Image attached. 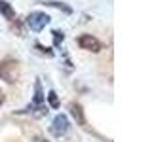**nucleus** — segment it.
Wrapping results in <instances>:
<instances>
[{"label":"nucleus","mask_w":152,"mask_h":142,"mask_svg":"<svg viewBox=\"0 0 152 142\" xmlns=\"http://www.w3.org/2000/svg\"><path fill=\"white\" fill-rule=\"evenodd\" d=\"M50 19L51 17L48 15V13H44V12H32V13H28L25 23L32 32H40L46 25H50Z\"/></svg>","instance_id":"7ed1b4c3"},{"label":"nucleus","mask_w":152,"mask_h":142,"mask_svg":"<svg viewBox=\"0 0 152 142\" xmlns=\"http://www.w3.org/2000/svg\"><path fill=\"white\" fill-rule=\"evenodd\" d=\"M17 116H32V117H44L48 114V106H46V95L44 89H42V82L36 80L34 82V99L28 106L21 108V110H15Z\"/></svg>","instance_id":"f257e3e1"},{"label":"nucleus","mask_w":152,"mask_h":142,"mask_svg":"<svg viewBox=\"0 0 152 142\" xmlns=\"http://www.w3.org/2000/svg\"><path fill=\"white\" fill-rule=\"evenodd\" d=\"M46 6H50V8H55V9H61L63 13H66V15H70L72 13V8L69 6V4H65V2H57V0H46Z\"/></svg>","instance_id":"6e6552de"},{"label":"nucleus","mask_w":152,"mask_h":142,"mask_svg":"<svg viewBox=\"0 0 152 142\" xmlns=\"http://www.w3.org/2000/svg\"><path fill=\"white\" fill-rule=\"evenodd\" d=\"M69 110H70V116L74 117V121L78 123L82 129H88V121H86V114H84V108L80 106L78 102H70L69 104Z\"/></svg>","instance_id":"423d86ee"},{"label":"nucleus","mask_w":152,"mask_h":142,"mask_svg":"<svg viewBox=\"0 0 152 142\" xmlns=\"http://www.w3.org/2000/svg\"><path fill=\"white\" fill-rule=\"evenodd\" d=\"M4 99H6V97H4V93H2V91H0V106H2V102H4Z\"/></svg>","instance_id":"4468645a"},{"label":"nucleus","mask_w":152,"mask_h":142,"mask_svg":"<svg viewBox=\"0 0 152 142\" xmlns=\"http://www.w3.org/2000/svg\"><path fill=\"white\" fill-rule=\"evenodd\" d=\"M51 36H53V44H55V46H61V42L65 40L63 30H53V32H51Z\"/></svg>","instance_id":"f8f14e48"},{"label":"nucleus","mask_w":152,"mask_h":142,"mask_svg":"<svg viewBox=\"0 0 152 142\" xmlns=\"http://www.w3.org/2000/svg\"><path fill=\"white\" fill-rule=\"evenodd\" d=\"M34 49H36L40 55H46V57H53V55H55V53H53V49H50V47L42 46L40 42H36V44H34Z\"/></svg>","instance_id":"1a4fd4ad"},{"label":"nucleus","mask_w":152,"mask_h":142,"mask_svg":"<svg viewBox=\"0 0 152 142\" xmlns=\"http://www.w3.org/2000/svg\"><path fill=\"white\" fill-rule=\"evenodd\" d=\"M12 23V30L13 32H17V36H25V28H23V23L19 21V19H15V21H10Z\"/></svg>","instance_id":"9d476101"},{"label":"nucleus","mask_w":152,"mask_h":142,"mask_svg":"<svg viewBox=\"0 0 152 142\" xmlns=\"http://www.w3.org/2000/svg\"><path fill=\"white\" fill-rule=\"evenodd\" d=\"M0 13H2L8 21H13V19H15V9H13V6L10 2H6V0H0Z\"/></svg>","instance_id":"0eeeda50"},{"label":"nucleus","mask_w":152,"mask_h":142,"mask_svg":"<svg viewBox=\"0 0 152 142\" xmlns=\"http://www.w3.org/2000/svg\"><path fill=\"white\" fill-rule=\"evenodd\" d=\"M0 80H4L6 83H15L19 80V61L6 57L4 61H0Z\"/></svg>","instance_id":"f03ea898"},{"label":"nucleus","mask_w":152,"mask_h":142,"mask_svg":"<svg viewBox=\"0 0 152 142\" xmlns=\"http://www.w3.org/2000/svg\"><path fill=\"white\" fill-rule=\"evenodd\" d=\"M31 142H48L46 138H44V136H32V140Z\"/></svg>","instance_id":"ddd939ff"},{"label":"nucleus","mask_w":152,"mask_h":142,"mask_svg":"<svg viewBox=\"0 0 152 142\" xmlns=\"http://www.w3.org/2000/svg\"><path fill=\"white\" fill-rule=\"evenodd\" d=\"M48 102H50L51 108H59V99H57V93L55 91H50V93H48Z\"/></svg>","instance_id":"9b49d317"},{"label":"nucleus","mask_w":152,"mask_h":142,"mask_svg":"<svg viewBox=\"0 0 152 142\" xmlns=\"http://www.w3.org/2000/svg\"><path fill=\"white\" fill-rule=\"evenodd\" d=\"M76 44L80 46V49L91 51V53H99V51L103 49V44L91 34H80L78 38H76Z\"/></svg>","instance_id":"39448f33"},{"label":"nucleus","mask_w":152,"mask_h":142,"mask_svg":"<svg viewBox=\"0 0 152 142\" xmlns=\"http://www.w3.org/2000/svg\"><path fill=\"white\" fill-rule=\"evenodd\" d=\"M70 129V123H69V117L65 116V114H57L53 117V121H51L50 125V133L57 138H61V136H65L66 133Z\"/></svg>","instance_id":"20e7f679"}]
</instances>
